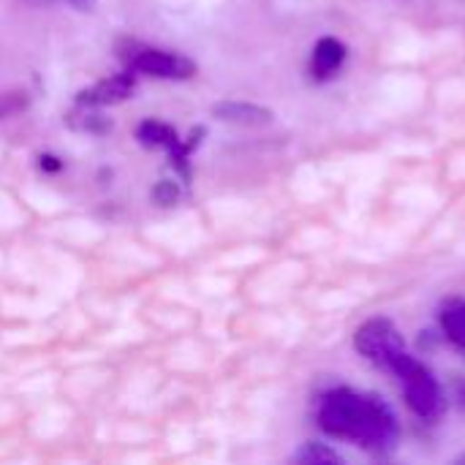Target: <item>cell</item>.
Listing matches in <instances>:
<instances>
[{"label":"cell","instance_id":"obj_1","mask_svg":"<svg viewBox=\"0 0 465 465\" xmlns=\"http://www.w3.org/2000/svg\"><path fill=\"white\" fill-rule=\"evenodd\" d=\"M319 428L338 441H349L381 458L390 455L401 439L395 411L376 395H365L349 387H338L322 398Z\"/></svg>","mask_w":465,"mask_h":465},{"label":"cell","instance_id":"obj_2","mask_svg":"<svg viewBox=\"0 0 465 465\" xmlns=\"http://www.w3.org/2000/svg\"><path fill=\"white\" fill-rule=\"evenodd\" d=\"M354 349L371 365H376L379 371L392 373L395 379L406 376L420 362L414 354H409L406 341L398 332V327L390 319H381V316L368 319L362 327H357V332H354Z\"/></svg>","mask_w":465,"mask_h":465},{"label":"cell","instance_id":"obj_3","mask_svg":"<svg viewBox=\"0 0 465 465\" xmlns=\"http://www.w3.org/2000/svg\"><path fill=\"white\" fill-rule=\"evenodd\" d=\"M401 387H403V395H406V403L409 409L425 420V422H436L444 409H447V401H444V390L439 384V379L433 376V371L422 362H417L406 376L398 379Z\"/></svg>","mask_w":465,"mask_h":465},{"label":"cell","instance_id":"obj_4","mask_svg":"<svg viewBox=\"0 0 465 465\" xmlns=\"http://www.w3.org/2000/svg\"><path fill=\"white\" fill-rule=\"evenodd\" d=\"M123 57L131 63L134 71L147 74V76H158V79H191L196 74L193 60H188L177 52L128 44V52H123Z\"/></svg>","mask_w":465,"mask_h":465},{"label":"cell","instance_id":"obj_5","mask_svg":"<svg viewBox=\"0 0 465 465\" xmlns=\"http://www.w3.org/2000/svg\"><path fill=\"white\" fill-rule=\"evenodd\" d=\"M346 54H349V49H346V44L341 38H335V35L319 38L316 46H313V54H311V74H313V79L324 82V79L335 76L343 68Z\"/></svg>","mask_w":465,"mask_h":465},{"label":"cell","instance_id":"obj_6","mask_svg":"<svg viewBox=\"0 0 465 465\" xmlns=\"http://www.w3.org/2000/svg\"><path fill=\"white\" fill-rule=\"evenodd\" d=\"M213 117L232 123V125H245V128H259L272 123V112L267 106L251 104V101H221L213 106Z\"/></svg>","mask_w":465,"mask_h":465},{"label":"cell","instance_id":"obj_7","mask_svg":"<svg viewBox=\"0 0 465 465\" xmlns=\"http://www.w3.org/2000/svg\"><path fill=\"white\" fill-rule=\"evenodd\" d=\"M134 93V76L131 74H117L112 79H104L98 84H93L90 90L79 93V104L82 106H109V104H120Z\"/></svg>","mask_w":465,"mask_h":465},{"label":"cell","instance_id":"obj_8","mask_svg":"<svg viewBox=\"0 0 465 465\" xmlns=\"http://www.w3.org/2000/svg\"><path fill=\"white\" fill-rule=\"evenodd\" d=\"M439 319H441V332H444V338H447L460 354H465V300H460V297L447 300V302L441 305Z\"/></svg>","mask_w":465,"mask_h":465},{"label":"cell","instance_id":"obj_9","mask_svg":"<svg viewBox=\"0 0 465 465\" xmlns=\"http://www.w3.org/2000/svg\"><path fill=\"white\" fill-rule=\"evenodd\" d=\"M136 139L144 144V147H166L169 153H174L180 147V139H177V131L166 123H158V120H144L139 128H136Z\"/></svg>","mask_w":465,"mask_h":465},{"label":"cell","instance_id":"obj_10","mask_svg":"<svg viewBox=\"0 0 465 465\" xmlns=\"http://www.w3.org/2000/svg\"><path fill=\"white\" fill-rule=\"evenodd\" d=\"M292 460L300 465H341L343 463V458L332 450V447H327V444H319V441H305L294 455H292Z\"/></svg>","mask_w":465,"mask_h":465},{"label":"cell","instance_id":"obj_11","mask_svg":"<svg viewBox=\"0 0 465 465\" xmlns=\"http://www.w3.org/2000/svg\"><path fill=\"white\" fill-rule=\"evenodd\" d=\"M177 196H180V191H177V185H174L172 180H161V183L155 185V191H153V199H155L158 204H174Z\"/></svg>","mask_w":465,"mask_h":465},{"label":"cell","instance_id":"obj_12","mask_svg":"<svg viewBox=\"0 0 465 465\" xmlns=\"http://www.w3.org/2000/svg\"><path fill=\"white\" fill-rule=\"evenodd\" d=\"M22 3H30V5H54V3H65L76 11H93L98 0H22Z\"/></svg>","mask_w":465,"mask_h":465},{"label":"cell","instance_id":"obj_13","mask_svg":"<svg viewBox=\"0 0 465 465\" xmlns=\"http://www.w3.org/2000/svg\"><path fill=\"white\" fill-rule=\"evenodd\" d=\"M25 106V98H19V93H8V95H0V117L11 114V112H19Z\"/></svg>","mask_w":465,"mask_h":465},{"label":"cell","instance_id":"obj_14","mask_svg":"<svg viewBox=\"0 0 465 465\" xmlns=\"http://www.w3.org/2000/svg\"><path fill=\"white\" fill-rule=\"evenodd\" d=\"M41 166H44V169H49V172H57L63 163H57V158H54V155H41Z\"/></svg>","mask_w":465,"mask_h":465},{"label":"cell","instance_id":"obj_15","mask_svg":"<svg viewBox=\"0 0 465 465\" xmlns=\"http://www.w3.org/2000/svg\"><path fill=\"white\" fill-rule=\"evenodd\" d=\"M458 401H460V406L465 409V381L458 387Z\"/></svg>","mask_w":465,"mask_h":465},{"label":"cell","instance_id":"obj_16","mask_svg":"<svg viewBox=\"0 0 465 465\" xmlns=\"http://www.w3.org/2000/svg\"><path fill=\"white\" fill-rule=\"evenodd\" d=\"M455 465H465V452H463V455H458V458H455Z\"/></svg>","mask_w":465,"mask_h":465}]
</instances>
